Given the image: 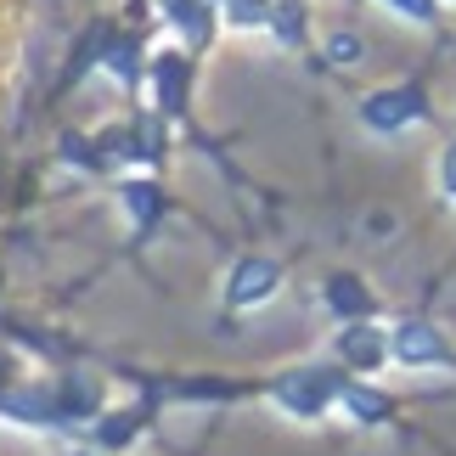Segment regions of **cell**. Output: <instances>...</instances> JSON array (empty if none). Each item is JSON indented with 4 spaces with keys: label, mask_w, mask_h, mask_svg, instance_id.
I'll return each instance as SVG.
<instances>
[{
    "label": "cell",
    "mask_w": 456,
    "mask_h": 456,
    "mask_svg": "<svg viewBox=\"0 0 456 456\" xmlns=\"http://www.w3.org/2000/svg\"><path fill=\"white\" fill-rule=\"evenodd\" d=\"M395 355H400V366H456V349L428 322H406V327H400L395 332Z\"/></svg>",
    "instance_id": "obj_1"
},
{
    "label": "cell",
    "mask_w": 456,
    "mask_h": 456,
    "mask_svg": "<svg viewBox=\"0 0 456 456\" xmlns=\"http://www.w3.org/2000/svg\"><path fill=\"white\" fill-rule=\"evenodd\" d=\"M366 118H372L378 130H400V125H411V118H428V108H423V91H406V96H383V102H372L366 108Z\"/></svg>",
    "instance_id": "obj_2"
},
{
    "label": "cell",
    "mask_w": 456,
    "mask_h": 456,
    "mask_svg": "<svg viewBox=\"0 0 456 456\" xmlns=\"http://www.w3.org/2000/svg\"><path fill=\"white\" fill-rule=\"evenodd\" d=\"M440 191H445V198L456 203V142L440 152Z\"/></svg>",
    "instance_id": "obj_3"
}]
</instances>
